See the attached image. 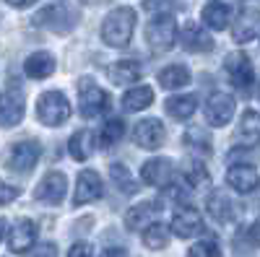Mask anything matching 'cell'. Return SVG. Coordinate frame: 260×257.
Here are the masks:
<instances>
[{"mask_svg": "<svg viewBox=\"0 0 260 257\" xmlns=\"http://www.w3.org/2000/svg\"><path fill=\"white\" fill-rule=\"evenodd\" d=\"M136 18L138 16L133 8H127V6L115 8L102 24V39L110 47H127L136 31Z\"/></svg>", "mask_w": 260, "mask_h": 257, "instance_id": "obj_1", "label": "cell"}, {"mask_svg": "<svg viewBox=\"0 0 260 257\" xmlns=\"http://www.w3.org/2000/svg\"><path fill=\"white\" fill-rule=\"evenodd\" d=\"M107 106H110V94L91 78H81L78 81V112L86 120L99 117Z\"/></svg>", "mask_w": 260, "mask_h": 257, "instance_id": "obj_2", "label": "cell"}, {"mask_svg": "<svg viewBox=\"0 0 260 257\" xmlns=\"http://www.w3.org/2000/svg\"><path fill=\"white\" fill-rule=\"evenodd\" d=\"M37 117H39V122H45L50 127L62 125L71 117V101L60 91H45L37 99Z\"/></svg>", "mask_w": 260, "mask_h": 257, "instance_id": "obj_3", "label": "cell"}, {"mask_svg": "<svg viewBox=\"0 0 260 257\" xmlns=\"http://www.w3.org/2000/svg\"><path fill=\"white\" fill-rule=\"evenodd\" d=\"M146 39H148V45L154 47L156 52H167L172 45H175L177 24H175V18H172V13L156 16L154 21H151V24L146 26Z\"/></svg>", "mask_w": 260, "mask_h": 257, "instance_id": "obj_4", "label": "cell"}, {"mask_svg": "<svg viewBox=\"0 0 260 257\" xmlns=\"http://www.w3.org/2000/svg\"><path fill=\"white\" fill-rule=\"evenodd\" d=\"M39 156H42V145L37 140H18L11 148V154L6 159V166L13 169L16 174H24V171H31L37 166Z\"/></svg>", "mask_w": 260, "mask_h": 257, "instance_id": "obj_5", "label": "cell"}, {"mask_svg": "<svg viewBox=\"0 0 260 257\" xmlns=\"http://www.w3.org/2000/svg\"><path fill=\"white\" fill-rule=\"evenodd\" d=\"M224 68L229 81L237 86L240 91H250V86L255 83V70H252V62L245 52H232L224 60Z\"/></svg>", "mask_w": 260, "mask_h": 257, "instance_id": "obj_6", "label": "cell"}, {"mask_svg": "<svg viewBox=\"0 0 260 257\" xmlns=\"http://www.w3.org/2000/svg\"><path fill=\"white\" fill-rule=\"evenodd\" d=\"M26 112V101L21 89H8L0 94V127H16L21 120H24Z\"/></svg>", "mask_w": 260, "mask_h": 257, "instance_id": "obj_7", "label": "cell"}, {"mask_svg": "<svg viewBox=\"0 0 260 257\" xmlns=\"http://www.w3.org/2000/svg\"><path fill=\"white\" fill-rule=\"evenodd\" d=\"M257 29H260V8L255 3H242L240 8V16H237V24H234V42H245L255 39L257 36Z\"/></svg>", "mask_w": 260, "mask_h": 257, "instance_id": "obj_8", "label": "cell"}, {"mask_svg": "<svg viewBox=\"0 0 260 257\" xmlns=\"http://www.w3.org/2000/svg\"><path fill=\"white\" fill-rule=\"evenodd\" d=\"M203 112H206L208 125H213V127H224V125H229V120L234 117V99H232L229 94L216 91V94L208 96Z\"/></svg>", "mask_w": 260, "mask_h": 257, "instance_id": "obj_9", "label": "cell"}, {"mask_svg": "<svg viewBox=\"0 0 260 257\" xmlns=\"http://www.w3.org/2000/svg\"><path fill=\"white\" fill-rule=\"evenodd\" d=\"M172 231L182 239L198 237V234H203V216L195 208L182 205V208L175 210V216H172Z\"/></svg>", "mask_w": 260, "mask_h": 257, "instance_id": "obj_10", "label": "cell"}, {"mask_svg": "<svg viewBox=\"0 0 260 257\" xmlns=\"http://www.w3.org/2000/svg\"><path fill=\"white\" fill-rule=\"evenodd\" d=\"M65 190H68V179H65L62 171H50V174L37 185V200L47 203V205H60L65 198Z\"/></svg>", "mask_w": 260, "mask_h": 257, "instance_id": "obj_11", "label": "cell"}, {"mask_svg": "<svg viewBox=\"0 0 260 257\" xmlns=\"http://www.w3.org/2000/svg\"><path fill=\"white\" fill-rule=\"evenodd\" d=\"M141 179L151 187H169L175 179V166L169 159H151L141 169Z\"/></svg>", "mask_w": 260, "mask_h": 257, "instance_id": "obj_12", "label": "cell"}, {"mask_svg": "<svg viewBox=\"0 0 260 257\" xmlns=\"http://www.w3.org/2000/svg\"><path fill=\"white\" fill-rule=\"evenodd\" d=\"M164 138H167V133H164V125H161V120H143V122H138L136 125V130H133V140L141 145V148H146V151H154V148H161V143H164Z\"/></svg>", "mask_w": 260, "mask_h": 257, "instance_id": "obj_13", "label": "cell"}, {"mask_svg": "<svg viewBox=\"0 0 260 257\" xmlns=\"http://www.w3.org/2000/svg\"><path fill=\"white\" fill-rule=\"evenodd\" d=\"M226 185L232 190H237V192H242V195H247V192L257 190L260 174H257V169L250 166V164H234L226 171Z\"/></svg>", "mask_w": 260, "mask_h": 257, "instance_id": "obj_14", "label": "cell"}, {"mask_svg": "<svg viewBox=\"0 0 260 257\" xmlns=\"http://www.w3.org/2000/svg\"><path fill=\"white\" fill-rule=\"evenodd\" d=\"M34 239H37V226H34V221H29V218H18L16 226L11 229V234H8V247H11V252L29 254Z\"/></svg>", "mask_w": 260, "mask_h": 257, "instance_id": "obj_15", "label": "cell"}, {"mask_svg": "<svg viewBox=\"0 0 260 257\" xmlns=\"http://www.w3.org/2000/svg\"><path fill=\"white\" fill-rule=\"evenodd\" d=\"M102 177L96 171L86 169L78 174V182H76V195H73V205H83V203H91V200H99L102 198Z\"/></svg>", "mask_w": 260, "mask_h": 257, "instance_id": "obj_16", "label": "cell"}, {"mask_svg": "<svg viewBox=\"0 0 260 257\" xmlns=\"http://www.w3.org/2000/svg\"><path fill=\"white\" fill-rule=\"evenodd\" d=\"M34 24L42 26V29H50V31H68L73 24H71V13L60 8V6H47V8H42L37 16H34Z\"/></svg>", "mask_w": 260, "mask_h": 257, "instance_id": "obj_17", "label": "cell"}, {"mask_svg": "<svg viewBox=\"0 0 260 257\" xmlns=\"http://www.w3.org/2000/svg\"><path fill=\"white\" fill-rule=\"evenodd\" d=\"M237 143L242 148H255L260 143V115L255 109H245L242 120L237 125Z\"/></svg>", "mask_w": 260, "mask_h": 257, "instance_id": "obj_18", "label": "cell"}, {"mask_svg": "<svg viewBox=\"0 0 260 257\" xmlns=\"http://www.w3.org/2000/svg\"><path fill=\"white\" fill-rule=\"evenodd\" d=\"M159 213V203L154 200H148V203H138L127 210V216H125V226L130 231H146L151 226V221H154V216Z\"/></svg>", "mask_w": 260, "mask_h": 257, "instance_id": "obj_19", "label": "cell"}, {"mask_svg": "<svg viewBox=\"0 0 260 257\" xmlns=\"http://www.w3.org/2000/svg\"><path fill=\"white\" fill-rule=\"evenodd\" d=\"M182 47L187 52H208L213 47V39L206 29H201L198 24H187L182 29Z\"/></svg>", "mask_w": 260, "mask_h": 257, "instance_id": "obj_20", "label": "cell"}, {"mask_svg": "<svg viewBox=\"0 0 260 257\" xmlns=\"http://www.w3.org/2000/svg\"><path fill=\"white\" fill-rule=\"evenodd\" d=\"M24 70H26V76H29V78L42 81V78L52 76V70H55V57H52L50 52H34V55H29V57H26Z\"/></svg>", "mask_w": 260, "mask_h": 257, "instance_id": "obj_21", "label": "cell"}, {"mask_svg": "<svg viewBox=\"0 0 260 257\" xmlns=\"http://www.w3.org/2000/svg\"><path fill=\"white\" fill-rule=\"evenodd\" d=\"M141 73H143V68H141V62H136V60H117L115 65L110 68V78L117 86L136 83L141 78Z\"/></svg>", "mask_w": 260, "mask_h": 257, "instance_id": "obj_22", "label": "cell"}, {"mask_svg": "<svg viewBox=\"0 0 260 257\" xmlns=\"http://www.w3.org/2000/svg\"><path fill=\"white\" fill-rule=\"evenodd\" d=\"M208 213L219 224H229V221L237 218V208L229 200V195H224V192H213V195L208 198Z\"/></svg>", "mask_w": 260, "mask_h": 257, "instance_id": "obj_23", "label": "cell"}, {"mask_svg": "<svg viewBox=\"0 0 260 257\" xmlns=\"http://www.w3.org/2000/svg\"><path fill=\"white\" fill-rule=\"evenodd\" d=\"M151 101H154V89L151 86H133L122 96V106L127 112H141L146 106H151Z\"/></svg>", "mask_w": 260, "mask_h": 257, "instance_id": "obj_24", "label": "cell"}, {"mask_svg": "<svg viewBox=\"0 0 260 257\" xmlns=\"http://www.w3.org/2000/svg\"><path fill=\"white\" fill-rule=\"evenodd\" d=\"M190 83V70L185 65H169L159 73V86L167 91H177V89H185Z\"/></svg>", "mask_w": 260, "mask_h": 257, "instance_id": "obj_25", "label": "cell"}, {"mask_svg": "<svg viewBox=\"0 0 260 257\" xmlns=\"http://www.w3.org/2000/svg\"><path fill=\"white\" fill-rule=\"evenodd\" d=\"M229 18H232V11L224 6V3H211L203 8V24L208 29H216V31H224L229 26Z\"/></svg>", "mask_w": 260, "mask_h": 257, "instance_id": "obj_26", "label": "cell"}, {"mask_svg": "<svg viewBox=\"0 0 260 257\" xmlns=\"http://www.w3.org/2000/svg\"><path fill=\"white\" fill-rule=\"evenodd\" d=\"M167 112L175 117V120H187V117H192L195 115V109H198V99L195 96H172V99H167Z\"/></svg>", "mask_w": 260, "mask_h": 257, "instance_id": "obj_27", "label": "cell"}, {"mask_svg": "<svg viewBox=\"0 0 260 257\" xmlns=\"http://www.w3.org/2000/svg\"><path fill=\"white\" fill-rule=\"evenodd\" d=\"M91 143H94V135H91V130H78L73 138H71V143H68V151H71V156L76 159V161H86L91 156Z\"/></svg>", "mask_w": 260, "mask_h": 257, "instance_id": "obj_28", "label": "cell"}, {"mask_svg": "<svg viewBox=\"0 0 260 257\" xmlns=\"http://www.w3.org/2000/svg\"><path fill=\"white\" fill-rule=\"evenodd\" d=\"M110 179H112V185L122 192V195H136L138 192V182L133 179V174H130L122 164H112L110 166Z\"/></svg>", "mask_w": 260, "mask_h": 257, "instance_id": "obj_29", "label": "cell"}, {"mask_svg": "<svg viewBox=\"0 0 260 257\" xmlns=\"http://www.w3.org/2000/svg\"><path fill=\"white\" fill-rule=\"evenodd\" d=\"M169 237H172V231L164 226V224H151L146 231H143V244L148 249H164L169 244Z\"/></svg>", "mask_w": 260, "mask_h": 257, "instance_id": "obj_30", "label": "cell"}, {"mask_svg": "<svg viewBox=\"0 0 260 257\" xmlns=\"http://www.w3.org/2000/svg\"><path fill=\"white\" fill-rule=\"evenodd\" d=\"M185 179H187V185L192 187V190H201V187H206L211 179H208V171L203 169V164H198V161H187L185 164Z\"/></svg>", "mask_w": 260, "mask_h": 257, "instance_id": "obj_31", "label": "cell"}, {"mask_svg": "<svg viewBox=\"0 0 260 257\" xmlns=\"http://www.w3.org/2000/svg\"><path fill=\"white\" fill-rule=\"evenodd\" d=\"M122 135H125V122L117 120V117H112V120H107V125L102 127L99 140H102V145H115Z\"/></svg>", "mask_w": 260, "mask_h": 257, "instance_id": "obj_32", "label": "cell"}, {"mask_svg": "<svg viewBox=\"0 0 260 257\" xmlns=\"http://www.w3.org/2000/svg\"><path fill=\"white\" fill-rule=\"evenodd\" d=\"M185 143H187V145H195L203 156L211 154V138H208L206 130H201V127H195V130H187V133H185ZM195 148H192V151H195Z\"/></svg>", "mask_w": 260, "mask_h": 257, "instance_id": "obj_33", "label": "cell"}, {"mask_svg": "<svg viewBox=\"0 0 260 257\" xmlns=\"http://www.w3.org/2000/svg\"><path fill=\"white\" fill-rule=\"evenodd\" d=\"M187 257H221V249L213 239H203V242H198L195 247L187 249Z\"/></svg>", "mask_w": 260, "mask_h": 257, "instance_id": "obj_34", "label": "cell"}, {"mask_svg": "<svg viewBox=\"0 0 260 257\" xmlns=\"http://www.w3.org/2000/svg\"><path fill=\"white\" fill-rule=\"evenodd\" d=\"M143 8L148 13L167 16V13H172V8H175V0H143Z\"/></svg>", "mask_w": 260, "mask_h": 257, "instance_id": "obj_35", "label": "cell"}, {"mask_svg": "<svg viewBox=\"0 0 260 257\" xmlns=\"http://www.w3.org/2000/svg\"><path fill=\"white\" fill-rule=\"evenodd\" d=\"M18 195H21V190H18V187H13V185H8V182L0 179V205H6V203L16 200Z\"/></svg>", "mask_w": 260, "mask_h": 257, "instance_id": "obj_36", "label": "cell"}, {"mask_svg": "<svg viewBox=\"0 0 260 257\" xmlns=\"http://www.w3.org/2000/svg\"><path fill=\"white\" fill-rule=\"evenodd\" d=\"M26 257H57V244L52 242H45V244H37Z\"/></svg>", "mask_w": 260, "mask_h": 257, "instance_id": "obj_37", "label": "cell"}, {"mask_svg": "<svg viewBox=\"0 0 260 257\" xmlns=\"http://www.w3.org/2000/svg\"><path fill=\"white\" fill-rule=\"evenodd\" d=\"M68 257H94V247L89 242H76L68 252Z\"/></svg>", "mask_w": 260, "mask_h": 257, "instance_id": "obj_38", "label": "cell"}, {"mask_svg": "<svg viewBox=\"0 0 260 257\" xmlns=\"http://www.w3.org/2000/svg\"><path fill=\"white\" fill-rule=\"evenodd\" d=\"M247 234H250V239H252V242L260 247V218H257V221L250 226V231H247Z\"/></svg>", "mask_w": 260, "mask_h": 257, "instance_id": "obj_39", "label": "cell"}, {"mask_svg": "<svg viewBox=\"0 0 260 257\" xmlns=\"http://www.w3.org/2000/svg\"><path fill=\"white\" fill-rule=\"evenodd\" d=\"M102 257H127V252L122 247H110V249H104Z\"/></svg>", "mask_w": 260, "mask_h": 257, "instance_id": "obj_40", "label": "cell"}, {"mask_svg": "<svg viewBox=\"0 0 260 257\" xmlns=\"http://www.w3.org/2000/svg\"><path fill=\"white\" fill-rule=\"evenodd\" d=\"M8 6H13V8H26V6H34L37 0H6Z\"/></svg>", "mask_w": 260, "mask_h": 257, "instance_id": "obj_41", "label": "cell"}, {"mask_svg": "<svg viewBox=\"0 0 260 257\" xmlns=\"http://www.w3.org/2000/svg\"><path fill=\"white\" fill-rule=\"evenodd\" d=\"M6 229H8L6 218H0V242H3V234H6Z\"/></svg>", "mask_w": 260, "mask_h": 257, "instance_id": "obj_42", "label": "cell"}]
</instances>
